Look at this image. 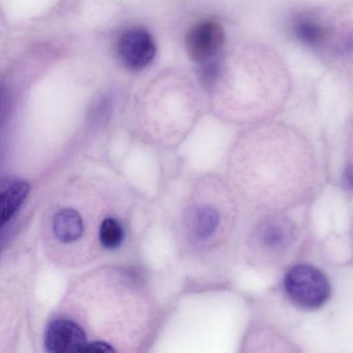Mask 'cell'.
<instances>
[{"instance_id":"cell-3","label":"cell","mask_w":353,"mask_h":353,"mask_svg":"<svg viewBox=\"0 0 353 353\" xmlns=\"http://www.w3.org/2000/svg\"><path fill=\"white\" fill-rule=\"evenodd\" d=\"M224 41V30L221 24L204 21L190 30L185 38V49L192 61L202 65L216 59Z\"/></svg>"},{"instance_id":"cell-8","label":"cell","mask_w":353,"mask_h":353,"mask_svg":"<svg viewBox=\"0 0 353 353\" xmlns=\"http://www.w3.org/2000/svg\"><path fill=\"white\" fill-rule=\"evenodd\" d=\"M294 32L301 42L312 47L320 46L327 38L325 28L314 20L303 19L297 22Z\"/></svg>"},{"instance_id":"cell-13","label":"cell","mask_w":353,"mask_h":353,"mask_svg":"<svg viewBox=\"0 0 353 353\" xmlns=\"http://www.w3.org/2000/svg\"><path fill=\"white\" fill-rule=\"evenodd\" d=\"M345 181L347 185L353 190V166L349 167L345 171Z\"/></svg>"},{"instance_id":"cell-7","label":"cell","mask_w":353,"mask_h":353,"mask_svg":"<svg viewBox=\"0 0 353 353\" xmlns=\"http://www.w3.org/2000/svg\"><path fill=\"white\" fill-rule=\"evenodd\" d=\"M193 231L200 239H206L216 232L220 224L218 210L210 206L198 208L193 216Z\"/></svg>"},{"instance_id":"cell-2","label":"cell","mask_w":353,"mask_h":353,"mask_svg":"<svg viewBox=\"0 0 353 353\" xmlns=\"http://www.w3.org/2000/svg\"><path fill=\"white\" fill-rule=\"evenodd\" d=\"M117 52L125 67L139 71L145 69L154 61L156 43L148 30L132 28L121 34L117 43Z\"/></svg>"},{"instance_id":"cell-1","label":"cell","mask_w":353,"mask_h":353,"mask_svg":"<svg viewBox=\"0 0 353 353\" xmlns=\"http://www.w3.org/2000/svg\"><path fill=\"white\" fill-rule=\"evenodd\" d=\"M284 288L292 303L305 310L322 307L330 295V285L325 274L309 264L291 268L285 276Z\"/></svg>"},{"instance_id":"cell-11","label":"cell","mask_w":353,"mask_h":353,"mask_svg":"<svg viewBox=\"0 0 353 353\" xmlns=\"http://www.w3.org/2000/svg\"><path fill=\"white\" fill-rule=\"evenodd\" d=\"M221 71H222V67H221L220 63L216 61V59L202 63L199 72L200 82L202 85L205 88L214 86L220 78Z\"/></svg>"},{"instance_id":"cell-6","label":"cell","mask_w":353,"mask_h":353,"mask_svg":"<svg viewBox=\"0 0 353 353\" xmlns=\"http://www.w3.org/2000/svg\"><path fill=\"white\" fill-rule=\"evenodd\" d=\"M30 185L24 181H12L7 187L3 185L1 189V223H6L11 220L12 216L17 212L18 208L21 206L30 192Z\"/></svg>"},{"instance_id":"cell-4","label":"cell","mask_w":353,"mask_h":353,"mask_svg":"<svg viewBox=\"0 0 353 353\" xmlns=\"http://www.w3.org/2000/svg\"><path fill=\"white\" fill-rule=\"evenodd\" d=\"M85 344V332L72 320L57 319L47 328L45 345L50 352L81 351Z\"/></svg>"},{"instance_id":"cell-12","label":"cell","mask_w":353,"mask_h":353,"mask_svg":"<svg viewBox=\"0 0 353 353\" xmlns=\"http://www.w3.org/2000/svg\"><path fill=\"white\" fill-rule=\"evenodd\" d=\"M81 351L83 352H109V351H114V348L108 343L94 341V342L86 343Z\"/></svg>"},{"instance_id":"cell-5","label":"cell","mask_w":353,"mask_h":353,"mask_svg":"<svg viewBox=\"0 0 353 353\" xmlns=\"http://www.w3.org/2000/svg\"><path fill=\"white\" fill-rule=\"evenodd\" d=\"M53 232L59 241L72 243L81 239L84 224L81 216L73 208H63L53 219Z\"/></svg>"},{"instance_id":"cell-9","label":"cell","mask_w":353,"mask_h":353,"mask_svg":"<svg viewBox=\"0 0 353 353\" xmlns=\"http://www.w3.org/2000/svg\"><path fill=\"white\" fill-rule=\"evenodd\" d=\"M260 239L264 247L270 250H278L287 243L288 231L283 223L272 221L262 227Z\"/></svg>"},{"instance_id":"cell-10","label":"cell","mask_w":353,"mask_h":353,"mask_svg":"<svg viewBox=\"0 0 353 353\" xmlns=\"http://www.w3.org/2000/svg\"><path fill=\"white\" fill-rule=\"evenodd\" d=\"M125 239L123 226L115 219L107 218L100 228V241L103 247L114 250L123 243Z\"/></svg>"}]
</instances>
